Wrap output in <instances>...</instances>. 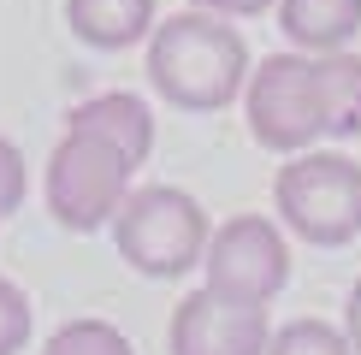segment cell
Here are the masks:
<instances>
[{"mask_svg": "<svg viewBox=\"0 0 361 355\" xmlns=\"http://www.w3.org/2000/svg\"><path fill=\"white\" fill-rule=\"evenodd\" d=\"M207 237H214V225H207L202 201L172 184L130 189L125 207L113 213V243L142 278H184L190 266H202Z\"/></svg>", "mask_w": 361, "mask_h": 355, "instance_id": "7a4b0ae2", "label": "cell"}, {"mask_svg": "<svg viewBox=\"0 0 361 355\" xmlns=\"http://www.w3.org/2000/svg\"><path fill=\"white\" fill-rule=\"evenodd\" d=\"M66 130H95V137H107L130 166H142V160L154 154V113H148L137 95H125V89L78 101L71 118H66Z\"/></svg>", "mask_w": 361, "mask_h": 355, "instance_id": "ba28073f", "label": "cell"}, {"mask_svg": "<svg viewBox=\"0 0 361 355\" xmlns=\"http://www.w3.org/2000/svg\"><path fill=\"white\" fill-rule=\"evenodd\" d=\"M267 337H273V325H267L261 302H231L207 285L190 290L166 325L172 355H267Z\"/></svg>", "mask_w": 361, "mask_h": 355, "instance_id": "52a82bcc", "label": "cell"}, {"mask_svg": "<svg viewBox=\"0 0 361 355\" xmlns=\"http://www.w3.org/2000/svg\"><path fill=\"white\" fill-rule=\"evenodd\" d=\"M279 225H290L314 249H343L361 237V166L350 154H290L273 178Z\"/></svg>", "mask_w": 361, "mask_h": 355, "instance_id": "3957f363", "label": "cell"}, {"mask_svg": "<svg viewBox=\"0 0 361 355\" xmlns=\"http://www.w3.org/2000/svg\"><path fill=\"white\" fill-rule=\"evenodd\" d=\"M130 160L118 154L107 137L95 130H66L48 154V172H42V196H48V213L66 231H101L113 225V213L130 196Z\"/></svg>", "mask_w": 361, "mask_h": 355, "instance_id": "277c9868", "label": "cell"}, {"mask_svg": "<svg viewBox=\"0 0 361 355\" xmlns=\"http://www.w3.org/2000/svg\"><path fill=\"white\" fill-rule=\"evenodd\" d=\"M30 196V166H24V154L12 148L6 137H0V219L6 213H18Z\"/></svg>", "mask_w": 361, "mask_h": 355, "instance_id": "9a60e30c", "label": "cell"}, {"mask_svg": "<svg viewBox=\"0 0 361 355\" xmlns=\"http://www.w3.org/2000/svg\"><path fill=\"white\" fill-rule=\"evenodd\" d=\"M314 89H320L326 137H338V142L361 137V54H350V48L314 54Z\"/></svg>", "mask_w": 361, "mask_h": 355, "instance_id": "8fae6325", "label": "cell"}, {"mask_svg": "<svg viewBox=\"0 0 361 355\" xmlns=\"http://www.w3.org/2000/svg\"><path fill=\"white\" fill-rule=\"evenodd\" d=\"M195 6L219 12V18H261V12H273L279 0H195Z\"/></svg>", "mask_w": 361, "mask_h": 355, "instance_id": "2e32d148", "label": "cell"}, {"mask_svg": "<svg viewBox=\"0 0 361 355\" xmlns=\"http://www.w3.org/2000/svg\"><path fill=\"white\" fill-rule=\"evenodd\" d=\"M148 83L178 113H219L249 83V42L231 18L190 6L148 30Z\"/></svg>", "mask_w": 361, "mask_h": 355, "instance_id": "6da1fadb", "label": "cell"}, {"mask_svg": "<svg viewBox=\"0 0 361 355\" xmlns=\"http://www.w3.org/2000/svg\"><path fill=\"white\" fill-rule=\"evenodd\" d=\"M267 355H355V344L350 332H338L326 320H290L267 337Z\"/></svg>", "mask_w": 361, "mask_h": 355, "instance_id": "4fadbf2b", "label": "cell"}, {"mask_svg": "<svg viewBox=\"0 0 361 355\" xmlns=\"http://www.w3.org/2000/svg\"><path fill=\"white\" fill-rule=\"evenodd\" d=\"M190 6H195V0H190Z\"/></svg>", "mask_w": 361, "mask_h": 355, "instance_id": "ac0fdd59", "label": "cell"}, {"mask_svg": "<svg viewBox=\"0 0 361 355\" xmlns=\"http://www.w3.org/2000/svg\"><path fill=\"white\" fill-rule=\"evenodd\" d=\"M343 332H350V344H355V355H361V278L350 285V302H343Z\"/></svg>", "mask_w": 361, "mask_h": 355, "instance_id": "e0dca14e", "label": "cell"}, {"mask_svg": "<svg viewBox=\"0 0 361 355\" xmlns=\"http://www.w3.org/2000/svg\"><path fill=\"white\" fill-rule=\"evenodd\" d=\"M279 30L308 54L350 48L361 30V0H279Z\"/></svg>", "mask_w": 361, "mask_h": 355, "instance_id": "30bf717a", "label": "cell"}, {"mask_svg": "<svg viewBox=\"0 0 361 355\" xmlns=\"http://www.w3.org/2000/svg\"><path fill=\"white\" fill-rule=\"evenodd\" d=\"M207 290L231 296V302H273L290 285V243L267 213H231L225 225H214L202 255Z\"/></svg>", "mask_w": 361, "mask_h": 355, "instance_id": "8992f818", "label": "cell"}, {"mask_svg": "<svg viewBox=\"0 0 361 355\" xmlns=\"http://www.w3.org/2000/svg\"><path fill=\"white\" fill-rule=\"evenodd\" d=\"M42 355H137V349H130V337L113 320H66L42 344Z\"/></svg>", "mask_w": 361, "mask_h": 355, "instance_id": "7c38bea8", "label": "cell"}, {"mask_svg": "<svg viewBox=\"0 0 361 355\" xmlns=\"http://www.w3.org/2000/svg\"><path fill=\"white\" fill-rule=\"evenodd\" d=\"M24 344H30V296L12 278H0V355H24Z\"/></svg>", "mask_w": 361, "mask_h": 355, "instance_id": "5bb4252c", "label": "cell"}, {"mask_svg": "<svg viewBox=\"0 0 361 355\" xmlns=\"http://www.w3.org/2000/svg\"><path fill=\"white\" fill-rule=\"evenodd\" d=\"M243 107H249V137L261 148H273V154H302V148L326 137L314 59H302V54L261 59L243 83Z\"/></svg>", "mask_w": 361, "mask_h": 355, "instance_id": "5b68a950", "label": "cell"}, {"mask_svg": "<svg viewBox=\"0 0 361 355\" xmlns=\"http://www.w3.org/2000/svg\"><path fill=\"white\" fill-rule=\"evenodd\" d=\"M66 24L83 48L118 54V48H137L154 30V0H66Z\"/></svg>", "mask_w": 361, "mask_h": 355, "instance_id": "9c48e42d", "label": "cell"}]
</instances>
